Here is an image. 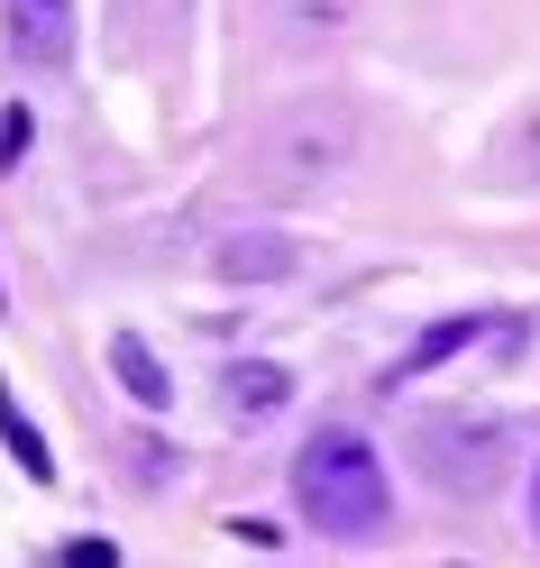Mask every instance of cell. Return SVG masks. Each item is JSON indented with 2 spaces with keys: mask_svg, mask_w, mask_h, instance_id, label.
I'll list each match as a JSON object with an SVG mask.
<instances>
[{
  "mask_svg": "<svg viewBox=\"0 0 540 568\" xmlns=\"http://www.w3.org/2000/svg\"><path fill=\"white\" fill-rule=\"evenodd\" d=\"M486 184H513V193H540V111H522L513 129L486 148Z\"/></svg>",
  "mask_w": 540,
  "mask_h": 568,
  "instance_id": "obj_8",
  "label": "cell"
},
{
  "mask_svg": "<svg viewBox=\"0 0 540 568\" xmlns=\"http://www.w3.org/2000/svg\"><path fill=\"white\" fill-rule=\"evenodd\" d=\"M221 404H230V422H266V413L294 404V376H284L275 358H238V367L221 376Z\"/></svg>",
  "mask_w": 540,
  "mask_h": 568,
  "instance_id": "obj_7",
  "label": "cell"
},
{
  "mask_svg": "<svg viewBox=\"0 0 540 568\" xmlns=\"http://www.w3.org/2000/svg\"><path fill=\"white\" fill-rule=\"evenodd\" d=\"M294 266H303V247L284 230H230L211 247V275H230V284H284Z\"/></svg>",
  "mask_w": 540,
  "mask_h": 568,
  "instance_id": "obj_6",
  "label": "cell"
},
{
  "mask_svg": "<svg viewBox=\"0 0 540 568\" xmlns=\"http://www.w3.org/2000/svg\"><path fill=\"white\" fill-rule=\"evenodd\" d=\"M531 531H540V468H531Z\"/></svg>",
  "mask_w": 540,
  "mask_h": 568,
  "instance_id": "obj_13",
  "label": "cell"
},
{
  "mask_svg": "<svg viewBox=\"0 0 540 568\" xmlns=\"http://www.w3.org/2000/svg\"><path fill=\"white\" fill-rule=\"evenodd\" d=\"M477 331H495V322H477V312H458V322H440V331H421V339H412V358L394 367V385H404V376H421V367H440L449 348H467Z\"/></svg>",
  "mask_w": 540,
  "mask_h": 568,
  "instance_id": "obj_11",
  "label": "cell"
},
{
  "mask_svg": "<svg viewBox=\"0 0 540 568\" xmlns=\"http://www.w3.org/2000/svg\"><path fill=\"white\" fill-rule=\"evenodd\" d=\"M0 440H10V458H19L28 477H55V458H47V440H38V432H28V413H19L10 385H0Z\"/></svg>",
  "mask_w": 540,
  "mask_h": 568,
  "instance_id": "obj_12",
  "label": "cell"
},
{
  "mask_svg": "<svg viewBox=\"0 0 540 568\" xmlns=\"http://www.w3.org/2000/svg\"><path fill=\"white\" fill-rule=\"evenodd\" d=\"M503 449H513V432L495 413H430L421 422V468L449 495H486L503 477Z\"/></svg>",
  "mask_w": 540,
  "mask_h": 568,
  "instance_id": "obj_3",
  "label": "cell"
},
{
  "mask_svg": "<svg viewBox=\"0 0 540 568\" xmlns=\"http://www.w3.org/2000/svg\"><path fill=\"white\" fill-rule=\"evenodd\" d=\"M257 19H266V38L284 55H312V47H339L348 38L357 0H257Z\"/></svg>",
  "mask_w": 540,
  "mask_h": 568,
  "instance_id": "obj_4",
  "label": "cell"
},
{
  "mask_svg": "<svg viewBox=\"0 0 540 568\" xmlns=\"http://www.w3.org/2000/svg\"><path fill=\"white\" fill-rule=\"evenodd\" d=\"M10 55L38 74L74 64V0H10Z\"/></svg>",
  "mask_w": 540,
  "mask_h": 568,
  "instance_id": "obj_5",
  "label": "cell"
},
{
  "mask_svg": "<svg viewBox=\"0 0 540 568\" xmlns=\"http://www.w3.org/2000/svg\"><path fill=\"white\" fill-rule=\"evenodd\" d=\"M111 28H120L137 55H165L174 28H184V0H111Z\"/></svg>",
  "mask_w": 540,
  "mask_h": 568,
  "instance_id": "obj_10",
  "label": "cell"
},
{
  "mask_svg": "<svg viewBox=\"0 0 540 568\" xmlns=\"http://www.w3.org/2000/svg\"><path fill=\"white\" fill-rule=\"evenodd\" d=\"M357 165V111L339 92H303V101H284V111L266 120L257 138V184L275 202H312V193H330L339 174Z\"/></svg>",
  "mask_w": 540,
  "mask_h": 568,
  "instance_id": "obj_2",
  "label": "cell"
},
{
  "mask_svg": "<svg viewBox=\"0 0 540 568\" xmlns=\"http://www.w3.org/2000/svg\"><path fill=\"white\" fill-rule=\"evenodd\" d=\"M111 376H120L147 413H165V404H174V385H165V367H156V348L137 339V331H111Z\"/></svg>",
  "mask_w": 540,
  "mask_h": 568,
  "instance_id": "obj_9",
  "label": "cell"
},
{
  "mask_svg": "<svg viewBox=\"0 0 540 568\" xmlns=\"http://www.w3.org/2000/svg\"><path fill=\"white\" fill-rule=\"evenodd\" d=\"M294 505H303L312 531H330V541H376V531L394 523V486H385L376 440L348 432V422L312 432L303 458H294Z\"/></svg>",
  "mask_w": 540,
  "mask_h": 568,
  "instance_id": "obj_1",
  "label": "cell"
}]
</instances>
